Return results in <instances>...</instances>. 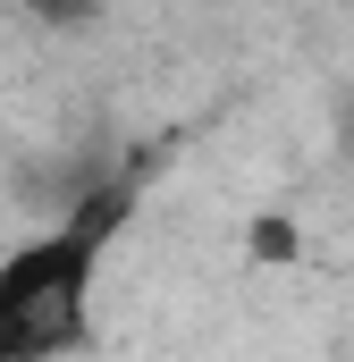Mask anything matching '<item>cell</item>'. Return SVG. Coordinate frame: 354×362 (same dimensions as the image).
Returning <instances> with one entry per match:
<instances>
[{"label": "cell", "instance_id": "6da1fadb", "mask_svg": "<svg viewBox=\"0 0 354 362\" xmlns=\"http://www.w3.org/2000/svg\"><path fill=\"white\" fill-rule=\"evenodd\" d=\"M135 202H144V177L110 169L85 202H68L59 219H42L25 245L0 253V362H76L93 346L101 262L127 236Z\"/></svg>", "mask_w": 354, "mask_h": 362}]
</instances>
